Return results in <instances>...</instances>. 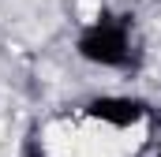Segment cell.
Wrapping results in <instances>:
<instances>
[{
  "mask_svg": "<svg viewBox=\"0 0 161 157\" xmlns=\"http://www.w3.org/2000/svg\"><path fill=\"white\" fill-rule=\"evenodd\" d=\"M154 157H161V146H158V154H154Z\"/></svg>",
  "mask_w": 161,
  "mask_h": 157,
  "instance_id": "277c9868",
  "label": "cell"
},
{
  "mask_svg": "<svg viewBox=\"0 0 161 157\" xmlns=\"http://www.w3.org/2000/svg\"><path fill=\"white\" fill-rule=\"evenodd\" d=\"M146 116H150V105L142 97H131V94H97L82 105V120L113 127V131H131Z\"/></svg>",
  "mask_w": 161,
  "mask_h": 157,
  "instance_id": "7a4b0ae2",
  "label": "cell"
},
{
  "mask_svg": "<svg viewBox=\"0 0 161 157\" xmlns=\"http://www.w3.org/2000/svg\"><path fill=\"white\" fill-rule=\"evenodd\" d=\"M75 52H79V60L94 64V68H109V71L131 68L135 64V23H131V15L101 8L90 23L79 26Z\"/></svg>",
  "mask_w": 161,
  "mask_h": 157,
  "instance_id": "6da1fadb",
  "label": "cell"
},
{
  "mask_svg": "<svg viewBox=\"0 0 161 157\" xmlns=\"http://www.w3.org/2000/svg\"><path fill=\"white\" fill-rule=\"evenodd\" d=\"M23 157H49V154H45V146H41V138H34V135H30V138L23 142Z\"/></svg>",
  "mask_w": 161,
  "mask_h": 157,
  "instance_id": "3957f363",
  "label": "cell"
}]
</instances>
